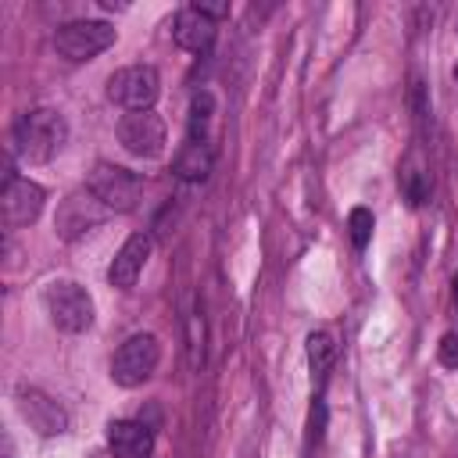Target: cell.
<instances>
[{
	"mask_svg": "<svg viewBox=\"0 0 458 458\" xmlns=\"http://www.w3.org/2000/svg\"><path fill=\"white\" fill-rule=\"evenodd\" d=\"M64 140H68V122L54 107H36V111L21 114L14 122V132H11V143H14L18 157L29 161V165L54 161L61 154Z\"/></svg>",
	"mask_w": 458,
	"mask_h": 458,
	"instance_id": "6da1fadb",
	"label": "cell"
},
{
	"mask_svg": "<svg viewBox=\"0 0 458 458\" xmlns=\"http://www.w3.org/2000/svg\"><path fill=\"white\" fill-rule=\"evenodd\" d=\"M43 308L61 333H86L93 326V297L75 279H50L43 286Z\"/></svg>",
	"mask_w": 458,
	"mask_h": 458,
	"instance_id": "7a4b0ae2",
	"label": "cell"
},
{
	"mask_svg": "<svg viewBox=\"0 0 458 458\" xmlns=\"http://www.w3.org/2000/svg\"><path fill=\"white\" fill-rule=\"evenodd\" d=\"M161 361V344L154 333H132L111 358V379L125 390L143 386Z\"/></svg>",
	"mask_w": 458,
	"mask_h": 458,
	"instance_id": "3957f363",
	"label": "cell"
},
{
	"mask_svg": "<svg viewBox=\"0 0 458 458\" xmlns=\"http://www.w3.org/2000/svg\"><path fill=\"white\" fill-rule=\"evenodd\" d=\"M104 208L111 211H132L143 197V179L122 165H111V161H97L93 172H89V186H86Z\"/></svg>",
	"mask_w": 458,
	"mask_h": 458,
	"instance_id": "277c9868",
	"label": "cell"
},
{
	"mask_svg": "<svg viewBox=\"0 0 458 458\" xmlns=\"http://www.w3.org/2000/svg\"><path fill=\"white\" fill-rule=\"evenodd\" d=\"M114 43V25L100 21V18H79V21H64L54 32V47L61 57L68 61H93L97 54H104Z\"/></svg>",
	"mask_w": 458,
	"mask_h": 458,
	"instance_id": "5b68a950",
	"label": "cell"
},
{
	"mask_svg": "<svg viewBox=\"0 0 458 458\" xmlns=\"http://www.w3.org/2000/svg\"><path fill=\"white\" fill-rule=\"evenodd\" d=\"M157 93H161V79H157V68H150V64H125L107 79V97L118 107H125L129 114L150 111Z\"/></svg>",
	"mask_w": 458,
	"mask_h": 458,
	"instance_id": "8992f818",
	"label": "cell"
},
{
	"mask_svg": "<svg viewBox=\"0 0 458 458\" xmlns=\"http://www.w3.org/2000/svg\"><path fill=\"white\" fill-rule=\"evenodd\" d=\"M168 129L154 111H132L118 122V143L132 157H157L165 150Z\"/></svg>",
	"mask_w": 458,
	"mask_h": 458,
	"instance_id": "52a82bcc",
	"label": "cell"
},
{
	"mask_svg": "<svg viewBox=\"0 0 458 458\" xmlns=\"http://www.w3.org/2000/svg\"><path fill=\"white\" fill-rule=\"evenodd\" d=\"M111 215V208H104L89 190H79L72 197L61 200L57 215H54V229L61 240H79L82 233H89L93 225H100Z\"/></svg>",
	"mask_w": 458,
	"mask_h": 458,
	"instance_id": "ba28073f",
	"label": "cell"
},
{
	"mask_svg": "<svg viewBox=\"0 0 458 458\" xmlns=\"http://www.w3.org/2000/svg\"><path fill=\"white\" fill-rule=\"evenodd\" d=\"M14 404L21 411V419L29 422V429H36L39 437H61L68 429V411L43 390L36 386H18Z\"/></svg>",
	"mask_w": 458,
	"mask_h": 458,
	"instance_id": "9c48e42d",
	"label": "cell"
},
{
	"mask_svg": "<svg viewBox=\"0 0 458 458\" xmlns=\"http://www.w3.org/2000/svg\"><path fill=\"white\" fill-rule=\"evenodd\" d=\"M43 200H47V193H43V186H39V182L21 179V175L4 179L0 208H4V222H7V229L32 225V222L39 218V211H43Z\"/></svg>",
	"mask_w": 458,
	"mask_h": 458,
	"instance_id": "30bf717a",
	"label": "cell"
},
{
	"mask_svg": "<svg viewBox=\"0 0 458 458\" xmlns=\"http://www.w3.org/2000/svg\"><path fill=\"white\" fill-rule=\"evenodd\" d=\"M147 258H150V236H147V233H132V236L118 247V254L111 258V265H107V283L118 286V290H132L136 279H140L143 268H147Z\"/></svg>",
	"mask_w": 458,
	"mask_h": 458,
	"instance_id": "8fae6325",
	"label": "cell"
},
{
	"mask_svg": "<svg viewBox=\"0 0 458 458\" xmlns=\"http://www.w3.org/2000/svg\"><path fill=\"white\" fill-rule=\"evenodd\" d=\"M107 451L111 458H150L154 429L143 419H114L107 422Z\"/></svg>",
	"mask_w": 458,
	"mask_h": 458,
	"instance_id": "7c38bea8",
	"label": "cell"
},
{
	"mask_svg": "<svg viewBox=\"0 0 458 458\" xmlns=\"http://www.w3.org/2000/svg\"><path fill=\"white\" fill-rule=\"evenodd\" d=\"M211 165H215V150L204 136H186L172 157V172L182 182H204L211 175Z\"/></svg>",
	"mask_w": 458,
	"mask_h": 458,
	"instance_id": "4fadbf2b",
	"label": "cell"
},
{
	"mask_svg": "<svg viewBox=\"0 0 458 458\" xmlns=\"http://www.w3.org/2000/svg\"><path fill=\"white\" fill-rule=\"evenodd\" d=\"M172 39L190 50V54H204L211 43H215V21L204 18L200 11L193 7H182L175 18H172Z\"/></svg>",
	"mask_w": 458,
	"mask_h": 458,
	"instance_id": "5bb4252c",
	"label": "cell"
},
{
	"mask_svg": "<svg viewBox=\"0 0 458 458\" xmlns=\"http://www.w3.org/2000/svg\"><path fill=\"white\" fill-rule=\"evenodd\" d=\"M333 358H336V344H333V336H329L326 329L308 333V365H311V372H315V376H326L329 365H333Z\"/></svg>",
	"mask_w": 458,
	"mask_h": 458,
	"instance_id": "9a60e30c",
	"label": "cell"
},
{
	"mask_svg": "<svg viewBox=\"0 0 458 458\" xmlns=\"http://www.w3.org/2000/svg\"><path fill=\"white\" fill-rule=\"evenodd\" d=\"M401 193L411 208H419L429 197V172L422 165H404L401 168Z\"/></svg>",
	"mask_w": 458,
	"mask_h": 458,
	"instance_id": "2e32d148",
	"label": "cell"
},
{
	"mask_svg": "<svg viewBox=\"0 0 458 458\" xmlns=\"http://www.w3.org/2000/svg\"><path fill=\"white\" fill-rule=\"evenodd\" d=\"M372 229H376V218H372V211H369V208H351V215H347V233H351V243H354V250H365V247H369V240H372Z\"/></svg>",
	"mask_w": 458,
	"mask_h": 458,
	"instance_id": "e0dca14e",
	"label": "cell"
},
{
	"mask_svg": "<svg viewBox=\"0 0 458 458\" xmlns=\"http://www.w3.org/2000/svg\"><path fill=\"white\" fill-rule=\"evenodd\" d=\"M211 111H215V97L208 89H197L193 100H190V136H204V125L211 122Z\"/></svg>",
	"mask_w": 458,
	"mask_h": 458,
	"instance_id": "ac0fdd59",
	"label": "cell"
},
{
	"mask_svg": "<svg viewBox=\"0 0 458 458\" xmlns=\"http://www.w3.org/2000/svg\"><path fill=\"white\" fill-rule=\"evenodd\" d=\"M437 361L444 365V369H458V333H444L440 336V344H437Z\"/></svg>",
	"mask_w": 458,
	"mask_h": 458,
	"instance_id": "d6986e66",
	"label": "cell"
},
{
	"mask_svg": "<svg viewBox=\"0 0 458 458\" xmlns=\"http://www.w3.org/2000/svg\"><path fill=\"white\" fill-rule=\"evenodd\" d=\"M322 426H326V404L315 401V408H311V422H308V447L322 440Z\"/></svg>",
	"mask_w": 458,
	"mask_h": 458,
	"instance_id": "ffe728a7",
	"label": "cell"
},
{
	"mask_svg": "<svg viewBox=\"0 0 458 458\" xmlns=\"http://www.w3.org/2000/svg\"><path fill=\"white\" fill-rule=\"evenodd\" d=\"M190 7H193V11H200V14H204V18H211V21L229 14V4H222V0H197V4H190Z\"/></svg>",
	"mask_w": 458,
	"mask_h": 458,
	"instance_id": "44dd1931",
	"label": "cell"
},
{
	"mask_svg": "<svg viewBox=\"0 0 458 458\" xmlns=\"http://www.w3.org/2000/svg\"><path fill=\"white\" fill-rule=\"evenodd\" d=\"M4 458H14V444H11V437H4Z\"/></svg>",
	"mask_w": 458,
	"mask_h": 458,
	"instance_id": "7402d4cb",
	"label": "cell"
},
{
	"mask_svg": "<svg viewBox=\"0 0 458 458\" xmlns=\"http://www.w3.org/2000/svg\"><path fill=\"white\" fill-rule=\"evenodd\" d=\"M451 75H454V82H458V61H454V68H451Z\"/></svg>",
	"mask_w": 458,
	"mask_h": 458,
	"instance_id": "603a6c76",
	"label": "cell"
},
{
	"mask_svg": "<svg viewBox=\"0 0 458 458\" xmlns=\"http://www.w3.org/2000/svg\"><path fill=\"white\" fill-rule=\"evenodd\" d=\"M451 286H454V301H458V279H454V283H451Z\"/></svg>",
	"mask_w": 458,
	"mask_h": 458,
	"instance_id": "cb8c5ba5",
	"label": "cell"
},
{
	"mask_svg": "<svg viewBox=\"0 0 458 458\" xmlns=\"http://www.w3.org/2000/svg\"><path fill=\"white\" fill-rule=\"evenodd\" d=\"M89 458H107V454H89Z\"/></svg>",
	"mask_w": 458,
	"mask_h": 458,
	"instance_id": "d4e9b609",
	"label": "cell"
}]
</instances>
